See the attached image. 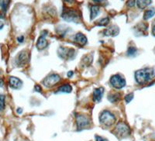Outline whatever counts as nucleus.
<instances>
[{
	"mask_svg": "<svg viewBox=\"0 0 155 141\" xmlns=\"http://www.w3.org/2000/svg\"><path fill=\"white\" fill-rule=\"evenodd\" d=\"M155 76L153 68H145L137 70L135 72V79L139 85H144L151 81Z\"/></svg>",
	"mask_w": 155,
	"mask_h": 141,
	"instance_id": "nucleus-1",
	"label": "nucleus"
},
{
	"mask_svg": "<svg viewBox=\"0 0 155 141\" xmlns=\"http://www.w3.org/2000/svg\"><path fill=\"white\" fill-rule=\"evenodd\" d=\"M62 18L68 22H74L78 23L81 19L80 13L76 9H70V8H64L62 12Z\"/></svg>",
	"mask_w": 155,
	"mask_h": 141,
	"instance_id": "nucleus-2",
	"label": "nucleus"
},
{
	"mask_svg": "<svg viewBox=\"0 0 155 141\" xmlns=\"http://www.w3.org/2000/svg\"><path fill=\"white\" fill-rule=\"evenodd\" d=\"M114 133L119 139H124L130 134V129L125 123L120 122L115 128Z\"/></svg>",
	"mask_w": 155,
	"mask_h": 141,
	"instance_id": "nucleus-3",
	"label": "nucleus"
},
{
	"mask_svg": "<svg viewBox=\"0 0 155 141\" xmlns=\"http://www.w3.org/2000/svg\"><path fill=\"white\" fill-rule=\"evenodd\" d=\"M100 123L105 126H111L116 122V117L113 113L109 111H103L99 117Z\"/></svg>",
	"mask_w": 155,
	"mask_h": 141,
	"instance_id": "nucleus-4",
	"label": "nucleus"
},
{
	"mask_svg": "<svg viewBox=\"0 0 155 141\" xmlns=\"http://www.w3.org/2000/svg\"><path fill=\"white\" fill-rule=\"evenodd\" d=\"M76 123H77L78 130L86 129L91 124V120L87 116L83 114H76Z\"/></svg>",
	"mask_w": 155,
	"mask_h": 141,
	"instance_id": "nucleus-5",
	"label": "nucleus"
},
{
	"mask_svg": "<svg viewBox=\"0 0 155 141\" xmlns=\"http://www.w3.org/2000/svg\"><path fill=\"white\" fill-rule=\"evenodd\" d=\"M110 84L113 88L116 89H121L126 85V80L124 77H122L120 74L112 76L110 78Z\"/></svg>",
	"mask_w": 155,
	"mask_h": 141,
	"instance_id": "nucleus-6",
	"label": "nucleus"
},
{
	"mask_svg": "<svg viewBox=\"0 0 155 141\" xmlns=\"http://www.w3.org/2000/svg\"><path fill=\"white\" fill-rule=\"evenodd\" d=\"M29 59H30V55L27 51H22L20 53L18 54L16 56L15 63L18 67H23L28 63Z\"/></svg>",
	"mask_w": 155,
	"mask_h": 141,
	"instance_id": "nucleus-7",
	"label": "nucleus"
},
{
	"mask_svg": "<svg viewBox=\"0 0 155 141\" xmlns=\"http://www.w3.org/2000/svg\"><path fill=\"white\" fill-rule=\"evenodd\" d=\"M61 80V77L57 74H52L48 75L44 78L42 81V84L47 88H51L55 85Z\"/></svg>",
	"mask_w": 155,
	"mask_h": 141,
	"instance_id": "nucleus-8",
	"label": "nucleus"
},
{
	"mask_svg": "<svg viewBox=\"0 0 155 141\" xmlns=\"http://www.w3.org/2000/svg\"><path fill=\"white\" fill-rule=\"evenodd\" d=\"M58 54L61 58L68 60V59H70L71 57H72L74 56V51L73 49H71V48L61 47V48H59V49L58 51Z\"/></svg>",
	"mask_w": 155,
	"mask_h": 141,
	"instance_id": "nucleus-9",
	"label": "nucleus"
},
{
	"mask_svg": "<svg viewBox=\"0 0 155 141\" xmlns=\"http://www.w3.org/2000/svg\"><path fill=\"white\" fill-rule=\"evenodd\" d=\"M9 86L13 89H19L23 85V82H22L21 80L19 79L18 78H16V77H13V76H11L9 78Z\"/></svg>",
	"mask_w": 155,
	"mask_h": 141,
	"instance_id": "nucleus-10",
	"label": "nucleus"
},
{
	"mask_svg": "<svg viewBox=\"0 0 155 141\" xmlns=\"http://www.w3.org/2000/svg\"><path fill=\"white\" fill-rule=\"evenodd\" d=\"M119 33H120V29L116 26H111L103 31V34L105 36H108V37H109V36L116 37V36L118 35Z\"/></svg>",
	"mask_w": 155,
	"mask_h": 141,
	"instance_id": "nucleus-11",
	"label": "nucleus"
},
{
	"mask_svg": "<svg viewBox=\"0 0 155 141\" xmlns=\"http://www.w3.org/2000/svg\"><path fill=\"white\" fill-rule=\"evenodd\" d=\"M48 42L44 37V34H41L40 37L38 38V41L37 43V48L39 51H43L48 47Z\"/></svg>",
	"mask_w": 155,
	"mask_h": 141,
	"instance_id": "nucleus-12",
	"label": "nucleus"
},
{
	"mask_svg": "<svg viewBox=\"0 0 155 141\" xmlns=\"http://www.w3.org/2000/svg\"><path fill=\"white\" fill-rule=\"evenodd\" d=\"M74 41L78 44H79L80 46H84L87 44L88 40H87V37L84 34H81V33H78L77 34L74 35Z\"/></svg>",
	"mask_w": 155,
	"mask_h": 141,
	"instance_id": "nucleus-13",
	"label": "nucleus"
},
{
	"mask_svg": "<svg viewBox=\"0 0 155 141\" xmlns=\"http://www.w3.org/2000/svg\"><path fill=\"white\" fill-rule=\"evenodd\" d=\"M103 93H104V88H95L93 92V100L96 102H100L102 100Z\"/></svg>",
	"mask_w": 155,
	"mask_h": 141,
	"instance_id": "nucleus-14",
	"label": "nucleus"
},
{
	"mask_svg": "<svg viewBox=\"0 0 155 141\" xmlns=\"http://www.w3.org/2000/svg\"><path fill=\"white\" fill-rule=\"evenodd\" d=\"M72 91V87L71 86L68 84H65V85H61L59 87L56 92H62V93H70Z\"/></svg>",
	"mask_w": 155,
	"mask_h": 141,
	"instance_id": "nucleus-15",
	"label": "nucleus"
},
{
	"mask_svg": "<svg viewBox=\"0 0 155 141\" xmlns=\"http://www.w3.org/2000/svg\"><path fill=\"white\" fill-rule=\"evenodd\" d=\"M99 10H100V9L98 5H94L91 6V20H94L99 15Z\"/></svg>",
	"mask_w": 155,
	"mask_h": 141,
	"instance_id": "nucleus-16",
	"label": "nucleus"
},
{
	"mask_svg": "<svg viewBox=\"0 0 155 141\" xmlns=\"http://www.w3.org/2000/svg\"><path fill=\"white\" fill-rule=\"evenodd\" d=\"M155 14V9L153 8L151 9H149L144 12V15H143V20H147L149 19H150L151 17H153Z\"/></svg>",
	"mask_w": 155,
	"mask_h": 141,
	"instance_id": "nucleus-17",
	"label": "nucleus"
},
{
	"mask_svg": "<svg viewBox=\"0 0 155 141\" xmlns=\"http://www.w3.org/2000/svg\"><path fill=\"white\" fill-rule=\"evenodd\" d=\"M151 3V1L150 0H147V1H143V0H140V1H137V6L141 9H143L144 8H146L147 6L150 5Z\"/></svg>",
	"mask_w": 155,
	"mask_h": 141,
	"instance_id": "nucleus-18",
	"label": "nucleus"
},
{
	"mask_svg": "<svg viewBox=\"0 0 155 141\" xmlns=\"http://www.w3.org/2000/svg\"><path fill=\"white\" fill-rule=\"evenodd\" d=\"M109 100L111 102H118L120 99V95L118 93L116 94H112V95H109V97H108Z\"/></svg>",
	"mask_w": 155,
	"mask_h": 141,
	"instance_id": "nucleus-19",
	"label": "nucleus"
},
{
	"mask_svg": "<svg viewBox=\"0 0 155 141\" xmlns=\"http://www.w3.org/2000/svg\"><path fill=\"white\" fill-rule=\"evenodd\" d=\"M109 18L106 17V18H103V19H102V20H99V21L97 22L95 24H96L97 26H99V27H100V26L106 27V26H107V25L109 24Z\"/></svg>",
	"mask_w": 155,
	"mask_h": 141,
	"instance_id": "nucleus-20",
	"label": "nucleus"
},
{
	"mask_svg": "<svg viewBox=\"0 0 155 141\" xmlns=\"http://www.w3.org/2000/svg\"><path fill=\"white\" fill-rule=\"evenodd\" d=\"M9 3H10V1H0V6L2 7V10L5 12L7 10Z\"/></svg>",
	"mask_w": 155,
	"mask_h": 141,
	"instance_id": "nucleus-21",
	"label": "nucleus"
},
{
	"mask_svg": "<svg viewBox=\"0 0 155 141\" xmlns=\"http://www.w3.org/2000/svg\"><path fill=\"white\" fill-rule=\"evenodd\" d=\"M5 109V96L3 95H0V111Z\"/></svg>",
	"mask_w": 155,
	"mask_h": 141,
	"instance_id": "nucleus-22",
	"label": "nucleus"
},
{
	"mask_svg": "<svg viewBox=\"0 0 155 141\" xmlns=\"http://www.w3.org/2000/svg\"><path fill=\"white\" fill-rule=\"evenodd\" d=\"M137 53V49H136L134 47H130V48H129L128 51H127V54L130 55V56H132L134 55V54Z\"/></svg>",
	"mask_w": 155,
	"mask_h": 141,
	"instance_id": "nucleus-23",
	"label": "nucleus"
},
{
	"mask_svg": "<svg viewBox=\"0 0 155 141\" xmlns=\"http://www.w3.org/2000/svg\"><path fill=\"white\" fill-rule=\"evenodd\" d=\"M133 99H134V93H130L125 96V101L127 102V103L130 102Z\"/></svg>",
	"mask_w": 155,
	"mask_h": 141,
	"instance_id": "nucleus-24",
	"label": "nucleus"
},
{
	"mask_svg": "<svg viewBox=\"0 0 155 141\" xmlns=\"http://www.w3.org/2000/svg\"><path fill=\"white\" fill-rule=\"evenodd\" d=\"M95 141H109L107 139L104 137H102L100 136H95Z\"/></svg>",
	"mask_w": 155,
	"mask_h": 141,
	"instance_id": "nucleus-25",
	"label": "nucleus"
},
{
	"mask_svg": "<svg viewBox=\"0 0 155 141\" xmlns=\"http://www.w3.org/2000/svg\"><path fill=\"white\" fill-rule=\"evenodd\" d=\"M135 2L136 1H128V2H127V5H128V6H130V7H131V6H134V4H135Z\"/></svg>",
	"mask_w": 155,
	"mask_h": 141,
	"instance_id": "nucleus-26",
	"label": "nucleus"
},
{
	"mask_svg": "<svg viewBox=\"0 0 155 141\" xmlns=\"http://www.w3.org/2000/svg\"><path fill=\"white\" fill-rule=\"evenodd\" d=\"M17 41H19V42L22 43V42H23V41H24V37H23V36H22V37H18V38H17Z\"/></svg>",
	"mask_w": 155,
	"mask_h": 141,
	"instance_id": "nucleus-27",
	"label": "nucleus"
},
{
	"mask_svg": "<svg viewBox=\"0 0 155 141\" xmlns=\"http://www.w3.org/2000/svg\"><path fill=\"white\" fill-rule=\"evenodd\" d=\"M35 90L37 91V92H41V87L39 86V85H36V86H35Z\"/></svg>",
	"mask_w": 155,
	"mask_h": 141,
	"instance_id": "nucleus-28",
	"label": "nucleus"
},
{
	"mask_svg": "<svg viewBox=\"0 0 155 141\" xmlns=\"http://www.w3.org/2000/svg\"><path fill=\"white\" fill-rule=\"evenodd\" d=\"M152 34H153V35L155 37V22H154V24H153V28H152Z\"/></svg>",
	"mask_w": 155,
	"mask_h": 141,
	"instance_id": "nucleus-29",
	"label": "nucleus"
},
{
	"mask_svg": "<svg viewBox=\"0 0 155 141\" xmlns=\"http://www.w3.org/2000/svg\"><path fill=\"white\" fill-rule=\"evenodd\" d=\"M3 26H4V23H2V20H0V29L3 28Z\"/></svg>",
	"mask_w": 155,
	"mask_h": 141,
	"instance_id": "nucleus-30",
	"label": "nucleus"
},
{
	"mask_svg": "<svg viewBox=\"0 0 155 141\" xmlns=\"http://www.w3.org/2000/svg\"><path fill=\"white\" fill-rule=\"evenodd\" d=\"M73 74H74L73 71H69V72L68 73V77H71V76L73 75Z\"/></svg>",
	"mask_w": 155,
	"mask_h": 141,
	"instance_id": "nucleus-31",
	"label": "nucleus"
},
{
	"mask_svg": "<svg viewBox=\"0 0 155 141\" xmlns=\"http://www.w3.org/2000/svg\"><path fill=\"white\" fill-rule=\"evenodd\" d=\"M22 112H23V110H22V109H20V108L17 110V113H19V114H20Z\"/></svg>",
	"mask_w": 155,
	"mask_h": 141,
	"instance_id": "nucleus-32",
	"label": "nucleus"
}]
</instances>
